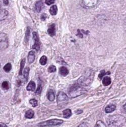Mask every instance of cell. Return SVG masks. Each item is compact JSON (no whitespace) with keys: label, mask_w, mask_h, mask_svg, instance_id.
Returning <instances> with one entry per match:
<instances>
[{"label":"cell","mask_w":126,"mask_h":127,"mask_svg":"<svg viewBox=\"0 0 126 127\" xmlns=\"http://www.w3.org/2000/svg\"><path fill=\"white\" fill-rule=\"evenodd\" d=\"M25 63V59H24L21 61V63H20V70H19V74L20 75H21L22 74V72H23V68L24 67Z\"/></svg>","instance_id":"cell-21"},{"label":"cell","mask_w":126,"mask_h":127,"mask_svg":"<svg viewBox=\"0 0 126 127\" xmlns=\"http://www.w3.org/2000/svg\"><path fill=\"white\" fill-rule=\"evenodd\" d=\"M83 112V111L82 110H77L75 111V113H77V114H81Z\"/></svg>","instance_id":"cell-35"},{"label":"cell","mask_w":126,"mask_h":127,"mask_svg":"<svg viewBox=\"0 0 126 127\" xmlns=\"http://www.w3.org/2000/svg\"><path fill=\"white\" fill-rule=\"evenodd\" d=\"M63 123V121L59 119H52L46 121L42 122L38 124L40 127H45L50 126H56L62 124Z\"/></svg>","instance_id":"cell-4"},{"label":"cell","mask_w":126,"mask_h":127,"mask_svg":"<svg viewBox=\"0 0 126 127\" xmlns=\"http://www.w3.org/2000/svg\"><path fill=\"white\" fill-rule=\"evenodd\" d=\"M123 108H124V109L126 111V103L125 104V105H124V106H123Z\"/></svg>","instance_id":"cell-37"},{"label":"cell","mask_w":126,"mask_h":127,"mask_svg":"<svg viewBox=\"0 0 126 127\" xmlns=\"http://www.w3.org/2000/svg\"><path fill=\"white\" fill-rule=\"evenodd\" d=\"M94 127H107L102 121H98Z\"/></svg>","instance_id":"cell-27"},{"label":"cell","mask_w":126,"mask_h":127,"mask_svg":"<svg viewBox=\"0 0 126 127\" xmlns=\"http://www.w3.org/2000/svg\"><path fill=\"white\" fill-rule=\"evenodd\" d=\"M5 5H8L9 4V0H1Z\"/></svg>","instance_id":"cell-34"},{"label":"cell","mask_w":126,"mask_h":127,"mask_svg":"<svg viewBox=\"0 0 126 127\" xmlns=\"http://www.w3.org/2000/svg\"><path fill=\"white\" fill-rule=\"evenodd\" d=\"M8 46V40L7 35L4 33L1 34V50L7 48Z\"/></svg>","instance_id":"cell-6"},{"label":"cell","mask_w":126,"mask_h":127,"mask_svg":"<svg viewBox=\"0 0 126 127\" xmlns=\"http://www.w3.org/2000/svg\"><path fill=\"white\" fill-rule=\"evenodd\" d=\"M111 80L109 77L105 76L103 78L102 84H103V85L105 87H107V86H109L111 84Z\"/></svg>","instance_id":"cell-14"},{"label":"cell","mask_w":126,"mask_h":127,"mask_svg":"<svg viewBox=\"0 0 126 127\" xmlns=\"http://www.w3.org/2000/svg\"><path fill=\"white\" fill-rule=\"evenodd\" d=\"M63 117L65 119H68L72 115V111L70 109H66L63 111Z\"/></svg>","instance_id":"cell-17"},{"label":"cell","mask_w":126,"mask_h":127,"mask_svg":"<svg viewBox=\"0 0 126 127\" xmlns=\"http://www.w3.org/2000/svg\"><path fill=\"white\" fill-rule=\"evenodd\" d=\"M29 36H30V29L29 27H28L27 29L26 32L25 37V41L26 42H27L28 41V40L29 38Z\"/></svg>","instance_id":"cell-28"},{"label":"cell","mask_w":126,"mask_h":127,"mask_svg":"<svg viewBox=\"0 0 126 127\" xmlns=\"http://www.w3.org/2000/svg\"><path fill=\"white\" fill-rule=\"evenodd\" d=\"M47 62V58L45 56H42L40 59V63L42 66L45 65Z\"/></svg>","instance_id":"cell-22"},{"label":"cell","mask_w":126,"mask_h":127,"mask_svg":"<svg viewBox=\"0 0 126 127\" xmlns=\"http://www.w3.org/2000/svg\"><path fill=\"white\" fill-rule=\"evenodd\" d=\"M86 90L83 86L77 83L73 84L70 87L68 90V95L70 98H75L84 94Z\"/></svg>","instance_id":"cell-2"},{"label":"cell","mask_w":126,"mask_h":127,"mask_svg":"<svg viewBox=\"0 0 126 127\" xmlns=\"http://www.w3.org/2000/svg\"><path fill=\"white\" fill-rule=\"evenodd\" d=\"M0 127H7V126L6 124L1 122V123H0Z\"/></svg>","instance_id":"cell-36"},{"label":"cell","mask_w":126,"mask_h":127,"mask_svg":"<svg viewBox=\"0 0 126 127\" xmlns=\"http://www.w3.org/2000/svg\"><path fill=\"white\" fill-rule=\"evenodd\" d=\"M68 70L65 67L62 66L59 69V73L62 76H65L68 74Z\"/></svg>","instance_id":"cell-15"},{"label":"cell","mask_w":126,"mask_h":127,"mask_svg":"<svg viewBox=\"0 0 126 127\" xmlns=\"http://www.w3.org/2000/svg\"><path fill=\"white\" fill-rule=\"evenodd\" d=\"M116 109V106L114 104L109 105L105 108V112L107 113H110Z\"/></svg>","instance_id":"cell-10"},{"label":"cell","mask_w":126,"mask_h":127,"mask_svg":"<svg viewBox=\"0 0 126 127\" xmlns=\"http://www.w3.org/2000/svg\"><path fill=\"white\" fill-rule=\"evenodd\" d=\"M47 98L50 101H53L55 100V94L52 90H49L47 93Z\"/></svg>","instance_id":"cell-11"},{"label":"cell","mask_w":126,"mask_h":127,"mask_svg":"<svg viewBox=\"0 0 126 127\" xmlns=\"http://www.w3.org/2000/svg\"><path fill=\"white\" fill-rule=\"evenodd\" d=\"M58 11L57 7L56 5L52 6L50 9V13L52 15H56Z\"/></svg>","instance_id":"cell-19"},{"label":"cell","mask_w":126,"mask_h":127,"mask_svg":"<svg viewBox=\"0 0 126 127\" xmlns=\"http://www.w3.org/2000/svg\"><path fill=\"white\" fill-rule=\"evenodd\" d=\"M35 58H36V56H35V52L34 51H30L28 53V57H27L28 63L29 64L33 63L35 61Z\"/></svg>","instance_id":"cell-9"},{"label":"cell","mask_w":126,"mask_h":127,"mask_svg":"<svg viewBox=\"0 0 126 127\" xmlns=\"http://www.w3.org/2000/svg\"><path fill=\"white\" fill-rule=\"evenodd\" d=\"M78 127H88L87 124L86 123H82L81 124H80Z\"/></svg>","instance_id":"cell-33"},{"label":"cell","mask_w":126,"mask_h":127,"mask_svg":"<svg viewBox=\"0 0 126 127\" xmlns=\"http://www.w3.org/2000/svg\"><path fill=\"white\" fill-rule=\"evenodd\" d=\"M34 111L31 110L29 109L26 111L25 113V117L28 119H31L34 118Z\"/></svg>","instance_id":"cell-16"},{"label":"cell","mask_w":126,"mask_h":127,"mask_svg":"<svg viewBox=\"0 0 126 127\" xmlns=\"http://www.w3.org/2000/svg\"><path fill=\"white\" fill-rule=\"evenodd\" d=\"M68 97L65 93L63 92L58 93L57 96V103L59 109L65 107L68 103Z\"/></svg>","instance_id":"cell-3"},{"label":"cell","mask_w":126,"mask_h":127,"mask_svg":"<svg viewBox=\"0 0 126 127\" xmlns=\"http://www.w3.org/2000/svg\"><path fill=\"white\" fill-rule=\"evenodd\" d=\"M2 87L3 88V89L5 90H8L9 89V85L8 82L7 81H5L4 82H3L2 84Z\"/></svg>","instance_id":"cell-26"},{"label":"cell","mask_w":126,"mask_h":127,"mask_svg":"<svg viewBox=\"0 0 126 127\" xmlns=\"http://www.w3.org/2000/svg\"><path fill=\"white\" fill-rule=\"evenodd\" d=\"M55 0H46L45 3L48 5H50L55 2Z\"/></svg>","instance_id":"cell-31"},{"label":"cell","mask_w":126,"mask_h":127,"mask_svg":"<svg viewBox=\"0 0 126 127\" xmlns=\"http://www.w3.org/2000/svg\"><path fill=\"white\" fill-rule=\"evenodd\" d=\"M29 70H30V69L29 67H26L24 69V71H23V76H24V78L26 82L28 80Z\"/></svg>","instance_id":"cell-20"},{"label":"cell","mask_w":126,"mask_h":127,"mask_svg":"<svg viewBox=\"0 0 126 127\" xmlns=\"http://www.w3.org/2000/svg\"><path fill=\"white\" fill-rule=\"evenodd\" d=\"M33 38L35 41V44L33 46L32 48L36 49L37 51H38L40 48V39L38 36V34L36 32H33Z\"/></svg>","instance_id":"cell-7"},{"label":"cell","mask_w":126,"mask_h":127,"mask_svg":"<svg viewBox=\"0 0 126 127\" xmlns=\"http://www.w3.org/2000/svg\"><path fill=\"white\" fill-rule=\"evenodd\" d=\"M47 18V15L46 14H43L42 15H41V19L42 20H45Z\"/></svg>","instance_id":"cell-32"},{"label":"cell","mask_w":126,"mask_h":127,"mask_svg":"<svg viewBox=\"0 0 126 127\" xmlns=\"http://www.w3.org/2000/svg\"><path fill=\"white\" fill-rule=\"evenodd\" d=\"M107 123L110 127H122L126 123V119L120 114H114L109 116Z\"/></svg>","instance_id":"cell-1"},{"label":"cell","mask_w":126,"mask_h":127,"mask_svg":"<svg viewBox=\"0 0 126 127\" xmlns=\"http://www.w3.org/2000/svg\"><path fill=\"white\" fill-rule=\"evenodd\" d=\"M29 103L33 107H36L38 105V102L35 99H31L29 100Z\"/></svg>","instance_id":"cell-25"},{"label":"cell","mask_w":126,"mask_h":127,"mask_svg":"<svg viewBox=\"0 0 126 127\" xmlns=\"http://www.w3.org/2000/svg\"><path fill=\"white\" fill-rule=\"evenodd\" d=\"M42 91V87L41 84H39L36 92H35V94H37V95H40V94H41Z\"/></svg>","instance_id":"cell-30"},{"label":"cell","mask_w":126,"mask_h":127,"mask_svg":"<svg viewBox=\"0 0 126 127\" xmlns=\"http://www.w3.org/2000/svg\"><path fill=\"white\" fill-rule=\"evenodd\" d=\"M43 7V3L42 1H40L37 2L35 4V9L36 11L39 13L41 11V10Z\"/></svg>","instance_id":"cell-13"},{"label":"cell","mask_w":126,"mask_h":127,"mask_svg":"<svg viewBox=\"0 0 126 127\" xmlns=\"http://www.w3.org/2000/svg\"><path fill=\"white\" fill-rule=\"evenodd\" d=\"M48 71L50 73H53V72H56V68L55 66L54 65H52V66H50L48 69Z\"/></svg>","instance_id":"cell-29"},{"label":"cell","mask_w":126,"mask_h":127,"mask_svg":"<svg viewBox=\"0 0 126 127\" xmlns=\"http://www.w3.org/2000/svg\"><path fill=\"white\" fill-rule=\"evenodd\" d=\"M56 28L55 25L54 24H52L50 26L49 28L48 29V33L51 36H54L55 35Z\"/></svg>","instance_id":"cell-8"},{"label":"cell","mask_w":126,"mask_h":127,"mask_svg":"<svg viewBox=\"0 0 126 127\" xmlns=\"http://www.w3.org/2000/svg\"><path fill=\"white\" fill-rule=\"evenodd\" d=\"M99 0H81L82 4L87 8H93L98 3Z\"/></svg>","instance_id":"cell-5"},{"label":"cell","mask_w":126,"mask_h":127,"mask_svg":"<svg viewBox=\"0 0 126 127\" xmlns=\"http://www.w3.org/2000/svg\"><path fill=\"white\" fill-rule=\"evenodd\" d=\"M8 16V12L5 9L1 10V20L5 19Z\"/></svg>","instance_id":"cell-18"},{"label":"cell","mask_w":126,"mask_h":127,"mask_svg":"<svg viewBox=\"0 0 126 127\" xmlns=\"http://www.w3.org/2000/svg\"><path fill=\"white\" fill-rule=\"evenodd\" d=\"M36 83L33 81H30L26 87V90L28 91H34L36 89Z\"/></svg>","instance_id":"cell-12"},{"label":"cell","mask_w":126,"mask_h":127,"mask_svg":"<svg viewBox=\"0 0 126 127\" xmlns=\"http://www.w3.org/2000/svg\"><path fill=\"white\" fill-rule=\"evenodd\" d=\"M11 68H12V66H11V64L7 63L3 67V70L6 72H9L10 71V70H11Z\"/></svg>","instance_id":"cell-24"},{"label":"cell","mask_w":126,"mask_h":127,"mask_svg":"<svg viewBox=\"0 0 126 127\" xmlns=\"http://www.w3.org/2000/svg\"><path fill=\"white\" fill-rule=\"evenodd\" d=\"M110 74V72H106L105 71L103 70H102V71H100V73H99V75H98V77H99V79L101 80V79L103 78V77L104 75H109Z\"/></svg>","instance_id":"cell-23"}]
</instances>
